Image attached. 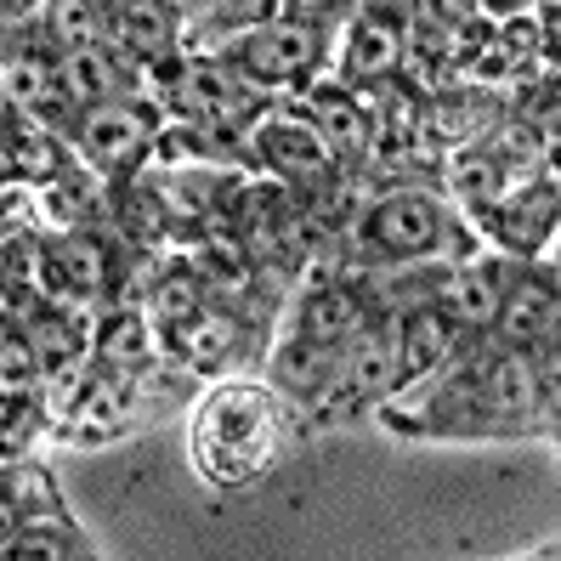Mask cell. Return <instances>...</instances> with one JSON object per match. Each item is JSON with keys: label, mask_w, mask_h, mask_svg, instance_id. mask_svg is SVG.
I'll list each match as a JSON object with an SVG mask.
<instances>
[{"label": "cell", "mask_w": 561, "mask_h": 561, "mask_svg": "<svg viewBox=\"0 0 561 561\" xmlns=\"http://www.w3.org/2000/svg\"><path fill=\"white\" fill-rule=\"evenodd\" d=\"M488 233L493 250H505L511 261H545V250L561 239V187L545 176H527L522 187H511V199L488 221Z\"/></svg>", "instance_id": "9c48e42d"}, {"label": "cell", "mask_w": 561, "mask_h": 561, "mask_svg": "<svg viewBox=\"0 0 561 561\" xmlns=\"http://www.w3.org/2000/svg\"><path fill=\"white\" fill-rule=\"evenodd\" d=\"M545 273H550V278H556V289H561V239H556V244H550V255H545Z\"/></svg>", "instance_id": "484cf974"}, {"label": "cell", "mask_w": 561, "mask_h": 561, "mask_svg": "<svg viewBox=\"0 0 561 561\" xmlns=\"http://www.w3.org/2000/svg\"><path fill=\"white\" fill-rule=\"evenodd\" d=\"M250 148L261 153V164L295 193L301 205H318V199H329V193L341 187V164H335V153H329V142L318 137V125L307 119V108L301 114H289V108H267L255 119V130H250Z\"/></svg>", "instance_id": "5b68a950"}, {"label": "cell", "mask_w": 561, "mask_h": 561, "mask_svg": "<svg viewBox=\"0 0 561 561\" xmlns=\"http://www.w3.org/2000/svg\"><path fill=\"white\" fill-rule=\"evenodd\" d=\"M267 386L289 403H323L329 391L341 386V352L335 346H318L301 335H278V346L267 352Z\"/></svg>", "instance_id": "5bb4252c"}, {"label": "cell", "mask_w": 561, "mask_h": 561, "mask_svg": "<svg viewBox=\"0 0 561 561\" xmlns=\"http://www.w3.org/2000/svg\"><path fill=\"white\" fill-rule=\"evenodd\" d=\"M0 561H91V556L62 516H23L7 527Z\"/></svg>", "instance_id": "ffe728a7"}, {"label": "cell", "mask_w": 561, "mask_h": 561, "mask_svg": "<svg viewBox=\"0 0 561 561\" xmlns=\"http://www.w3.org/2000/svg\"><path fill=\"white\" fill-rule=\"evenodd\" d=\"M561 335V289L556 278L545 273V261H522L516 278H511V295L500 307V323H493V346H511V352H550Z\"/></svg>", "instance_id": "8992f818"}, {"label": "cell", "mask_w": 561, "mask_h": 561, "mask_svg": "<svg viewBox=\"0 0 561 561\" xmlns=\"http://www.w3.org/2000/svg\"><path fill=\"white\" fill-rule=\"evenodd\" d=\"M403 57H409V23L398 12H380V7H363L352 23H346V69H341V85H352L357 96L363 91H380L398 80L403 69Z\"/></svg>", "instance_id": "ba28073f"}, {"label": "cell", "mask_w": 561, "mask_h": 561, "mask_svg": "<svg viewBox=\"0 0 561 561\" xmlns=\"http://www.w3.org/2000/svg\"><path fill=\"white\" fill-rule=\"evenodd\" d=\"M137 80H142V69H137V62H130L119 46H91V51L62 57V85H69V96H75L80 114L137 96Z\"/></svg>", "instance_id": "2e32d148"}, {"label": "cell", "mask_w": 561, "mask_h": 561, "mask_svg": "<svg viewBox=\"0 0 561 561\" xmlns=\"http://www.w3.org/2000/svg\"><path fill=\"white\" fill-rule=\"evenodd\" d=\"M278 454V391L227 380L193 414V466L221 488H244Z\"/></svg>", "instance_id": "6da1fadb"}, {"label": "cell", "mask_w": 561, "mask_h": 561, "mask_svg": "<svg viewBox=\"0 0 561 561\" xmlns=\"http://www.w3.org/2000/svg\"><path fill=\"white\" fill-rule=\"evenodd\" d=\"M511 187H522V182H511V171L488 153V142H482V148H466V153H448L443 199H459L477 221H493V216H500V205L511 199Z\"/></svg>", "instance_id": "ac0fdd59"}, {"label": "cell", "mask_w": 561, "mask_h": 561, "mask_svg": "<svg viewBox=\"0 0 561 561\" xmlns=\"http://www.w3.org/2000/svg\"><path fill=\"white\" fill-rule=\"evenodd\" d=\"M210 307H216L210 301V284H205V273L193 267V261H171V267L153 278L148 318H153L159 335H182V329L199 318V312H210Z\"/></svg>", "instance_id": "d6986e66"}, {"label": "cell", "mask_w": 561, "mask_h": 561, "mask_svg": "<svg viewBox=\"0 0 561 561\" xmlns=\"http://www.w3.org/2000/svg\"><path fill=\"white\" fill-rule=\"evenodd\" d=\"M448 233H454L448 199L443 187H425V182L386 187L357 216V244L380 267H425V261L443 255Z\"/></svg>", "instance_id": "7a4b0ae2"}, {"label": "cell", "mask_w": 561, "mask_h": 561, "mask_svg": "<svg viewBox=\"0 0 561 561\" xmlns=\"http://www.w3.org/2000/svg\"><path fill=\"white\" fill-rule=\"evenodd\" d=\"M18 329H28V341H35V352H41V363H46V375H57L62 363H75V357H80V323L62 312V307L28 312Z\"/></svg>", "instance_id": "7402d4cb"}, {"label": "cell", "mask_w": 561, "mask_h": 561, "mask_svg": "<svg viewBox=\"0 0 561 561\" xmlns=\"http://www.w3.org/2000/svg\"><path fill=\"white\" fill-rule=\"evenodd\" d=\"M114 46L148 75L182 62V18H176V7H148V0L114 7Z\"/></svg>", "instance_id": "9a60e30c"}, {"label": "cell", "mask_w": 561, "mask_h": 561, "mask_svg": "<svg viewBox=\"0 0 561 561\" xmlns=\"http://www.w3.org/2000/svg\"><path fill=\"white\" fill-rule=\"evenodd\" d=\"M0 369H7V391H28L46 380V363L35 352V341H28V329L7 323V341H0Z\"/></svg>", "instance_id": "cb8c5ba5"}, {"label": "cell", "mask_w": 561, "mask_h": 561, "mask_svg": "<svg viewBox=\"0 0 561 561\" xmlns=\"http://www.w3.org/2000/svg\"><path fill=\"white\" fill-rule=\"evenodd\" d=\"M539 432L561 437V352H539Z\"/></svg>", "instance_id": "d4e9b609"}, {"label": "cell", "mask_w": 561, "mask_h": 561, "mask_svg": "<svg viewBox=\"0 0 561 561\" xmlns=\"http://www.w3.org/2000/svg\"><path fill=\"white\" fill-rule=\"evenodd\" d=\"M516 267H522V261H511L505 250H477L471 261H454L448 289H443V307L454 312V323L466 329V335H493Z\"/></svg>", "instance_id": "30bf717a"}, {"label": "cell", "mask_w": 561, "mask_h": 561, "mask_svg": "<svg viewBox=\"0 0 561 561\" xmlns=\"http://www.w3.org/2000/svg\"><path fill=\"white\" fill-rule=\"evenodd\" d=\"M69 137L28 114H7V176L12 182H35V187H57L69 176Z\"/></svg>", "instance_id": "e0dca14e"}, {"label": "cell", "mask_w": 561, "mask_h": 561, "mask_svg": "<svg viewBox=\"0 0 561 561\" xmlns=\"http://www.w3.org/2000/svg\"><path fill=\"white\" fill-rule=\"evenodd\" d=\"M556 352H561V335H556Z\"/></svg>", "instance_id": "4316f807"}, {"label": "cell", "mask_w": 561, "mask_h": 561, "mask_svg": "<svg viewBox=\"0 0 561 561\" xmlns=\"http://www.w3.org/2000/svg\"><path fill=\"white\" fill-rule=\"evenodd\" d=\"M239 335H244V329H239V312L210 307V312L193 318V323L182 329V335H171V346H176V352L193 363V369H199V375H216L221 363L239 352Z\"/></svg>", "instance_id": "44dd1931"}, {"label": "cell", "mask_w": 561, "mask_h": 561, "mask_svg": "<svg viewBox=\"0 0 561 561\" xmlns=\"http://www.w3.org/2000/svg\"><path fill=\"white\" fill-rule=\"evenodd\" d=\"M216 57L233 62L255 91H307L323 80L318 69L329 57V23L307 18L301 7H284L267 23H255L250 35H239L233 46H221Z\"/></svg>", "instance_id": "3957f363"}, {"label": "cell", "mask_w": 561, "mask_h": 561, "mask_svg": "<svg viewBox=\"0 0 561 561\" xmlns=\"http://www.w3.org/2000/svg\"><path fill=\"white\" fill-rule=\"evenodd\" d=\"M471 341H477V335H466V329L454 323V312H448L443 301L403 312V318H398V352H403V398H409L414 386L437 380L443 369H454V363H459V352H466Z\"/></svg>", "instance_id": "7c38bea8"}, {"label": "cell", "mask_w": 561, "mask_h": 561, "mask_svg": "<svg viewBox=\"0 0 561 561\" xmlns=\"http://www.w3.org/2000/svg\"><path fill=\"white\" fill-rule=\"evenodd\" d=\"M41 273L57 301H96L114 278V255L91 227H62V233L41 250Z\"/></svg>", "instance_id": "4fadbf2b"}, {"label": "cell", "mask_w": 561, "mask_h": 561, "mask_svg": "<svg viewBox=\"0 0 561 561\" xmlns=\"http://www.w3.org/2000/svg\"><path fill=\"white\" fill-rule=\"evenodd\" d=\"M153 346H159V329H153L148 312H142V318L119 312V318H108V329H103V357H108V363H142V357H153Z\"/></svg>", "instance_id": "603a6c76"}, {"label": "cell", "mask_w": 561, "mask_h": 561, "mask_svg": "<svg viewBox=\"0 0 561 561\" xmlns=\"http://www.w3.org/2000/svg\"><path fill=\"white\" fill-rule=\"evenodd\" d=\"M164 137V119H159V103H148V96H125V103H108V108H85L75 119V153L91 176L103 182H125L137 176L148 153L159 148Z\"/></svg>", "instance_id": "277c9868"}, {"label": "cell", "mask_w": 561, "mask_h": 561, "mask_svg": "<svg viewBox=\"0 0 561 561\" xmlns=\"http://www.w3.org/2000/svg\"><path fill=\"white\" fill-rule=\"evenodd\" d=\"M375 318H380L375 301H369V295H363L357 284H346V278H323V284H307L301 295H295V307H289V335L346 352Z\"/></svg>", "instance_id": "52a82bcc"}, {"label": "cell", "mask_w": 561, "mask_h": 561, "mask_svg": "<svg viewBox=\"0 0 561 561\" xmlns=\"http://www.w3.org/2000/svg\"><path fill=\"white\" fill-rule=\"evenodd\" d=\"M307 119L318 125V137L329 142L341 171H357L380 142H375V108L341 80H318L307 85Z\"/></svg>", "instance_id": "8fae6325"}]
</instances>
